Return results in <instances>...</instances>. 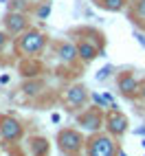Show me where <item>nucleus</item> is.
I'll use <instances>...</instances> for the list:
<instances>
[{
    "mask_svg": "<svg viewBox=\"0 0 145 156\" xmlns=\"http://www.w3.org/2000/svg\"><path fill=\"white\" fill-rule=\"evenodd\" d=\"M35 88H37V86H27V88H24V90H27V92H29V95H35V92H37V90H35Z\"/></svg>",
    "mask_w": 145,
    "mask_h": 156,
    "instance_id": "obj_19",
    "label": "nucleus"
},
{
    "mask_svg": "<svg viewBox=\"0 0 145 156\" xmlns=\"http://www.w3.org/2000/svg\"><path fill=\"white\" fill-rule=\"evenodd\" d=\"M134 37H136L139 42H141V44L145 46V35H143V33H139V31H136V33H134Z\"/></svg>",
    "mask_w": 145,
    "mask_h": 156,
    "instance_id": "obj_18",
    "label": "nucleus"
},
{
    "mask_svg": "<svg viewBox=\"0 0 145 156\" xmlns=\"http://www.w3.org/2000/svg\"><path fill=\"white\" fill-rule=\"evenodd\" d=\"M110 73H112V68H110V66H106V68H101V70L97 73V79H99V81H103V79H108V77H110Z\"/></svg>",
    "mask_w": 145,
    "mask_h": 156,
    "instance_id": "obj_15",
    "label": "nucleus"
},
{
    "mask_svg": "<svg viewBox=\"0 0 145 156\" xmlns=\"http://www.w3.org/2000/svg\"><path fill=\"white\" fill-rule=\"evenodd\" d=\"M44 42H46V37L40 33V31H27V33H22V37L18 40V48H20L22 55H35L44 48Z\"/></svg>",
    "mask_w": 145,
    "mask_h": 156,
    "instance_id": "obj_3",
    "label": "nucleus"
},
{
    "mask_svg": "<svg viewBox=\"0 0 145 156\" xmlns=\"http://www.w3.org/2000/svg\"><path fill=\"white\" fill-rule=\"evenodd\" d=\"M106 128H108V132L112 136H123V134L128 132V117L115 108L112 112H108V117H106Z\"/></svg>",
    "mask_w": 145,
    "mask_h": 156,
    "instance_id": "obj_6",
    "label": "nucleus"
},
{
    "mask_svg": "<svg viewBox=\"0 0 145 156\" xmlns=\"http://www.w3.org/2000/svg\"><path fill=\"white\" fill-rule=\"evenodd\" d=\"M77 123L81 126V130H86V132H99L101 126L106 123V117H103V112L101 110H86V112H81L79 117H77Z\"/></svg>",
    "mask_w": 145,
    "mask_h": 156,
    "instance_id": "obj_4",
    "label": "nucleus"
},
{
    "mask_svg": "<svg viewBox=\"0 0 145 156\" xmlns=\"http://www.w3.org/2000/svg\"><path fill=\"white\" fill-rule=\"evenodd\" d=\"M99 7L106 11H123L126 0H99Z\"/></svg>",
    "mask_w": 145,
    "mask_h": 156,
    "instance_id": "obj_13",
    "label": "nucleus"
},
{
    "mask_svg": "<svg viewBox=\"0 0 145 156\" xmlns=\"http://www.w3.org/2000/svg\"><path fill=\"white\" fill-rule=\"evenodd\" d=\"M86 101H88V90H86V86L77 84V86H72V88L66 90V103L70 106V110L84 108Z\"/></svg>",
    "mask_w": 145,
    "mask_h": 156,
    "instance_id": "obj_7",
    "label": "nucleus"
},
{
    "mask_svg": "<svg viewBox=\"0 0 145 156\" xmlns=\"http://www.w3.org/2000/svg\"><path fill=\"white\" fill-rule=\"evenodd\" d=\"M57 145L64 154L75 156L81 150V145H84V136H81V132L72 130V128H64L57 132Z\"/></svg>",
    "mask_w": 145,
    "mask_h": 156,
    "instance_id": "obj_2",
    "label": "nucleus"
},
{
    "mask_svg": "<svg viewBox=\"0 0 145 156\" xmlns=\"http://www.w3.org/2000/svg\"><path fill=\"white\" fill-rule=\"evenodd\" d=\"M77 53H79V57L84 59V62H92V59L99 55V51H97L95 44H90V42H79L77 44Z\"/></svg>",
    "mask_w": 145,
    "mask_h": 156,
    "instance_id": "obj_10",
    "label": "nucleus"
},
{
    "mask_svg": "<svg viewBox=\"0 0 145 156\" xmlns=\"http://www.w3.org/2000/svg\"><path fill=\"white\" fill-rule=\"evenodd\" d=\"M0 136L7 143H16L22 139V126L13 117H2L0 119Z\"/></svg>",
    "mask_w": 145,
    "mask_h": 156,
    "instance_id": "obj_5",
    "label": "nucleus"
},
{
    "mask_svg": "<svg viewBox=\"0 0 145 156\" xmlns=\"http://www.w3.org/2000/svg\"><path fill=\"white\" fill-rule=\"evenodd\" d=\"M141 86L139 81L134 79V75H130V73H126V75L119 77V90L123 92V95H132V92H136Z\"/></svg>",
    "mask_w": 145,
    "mask_h": 156,
    "instance_id": "obj_9",
    "label": "nucleus"
},
{
    "mask_svg": "<svg viewBox=\"0 0 145 156\" xmlns=\"http://www.w3.org/2000/svg\"><path fill=\"white\" fill-rule=\"evenodd\" d=\"M2 44H7V33H2V31H0V46Z\"/></svg>",
    "mask_w": 145,
    "mask_h": 156,
    "instance_id": "obj_20",
    "label": "nucleus"
},
{
    "mask_svg": "<svg viewBox=\"0 0 145 156\" xmlns=\"http://www.w3.org/2000/svg\"><path fill=\"white\" fill-rule=\"evenodd\" d=\"M27 16L22 11H9L7 18H5V27H7V33L11 35H20L22 31L27 29Z\"/></svg>",
    "mask_w": 145,
    "mask_h": 156,
    "instance_id": "obj_8",
    "label": "nucleus"
},
{
    "mask_svg": "<svg viewBox=\"0 0 145 156\" xmlns=\"http://www.w3.org/2000/svg\"><path fill=\"white\" fill-rule=\"evenodd\" d=\"M139 95H141V99H143V101H145V84H143V86H141V88H139Z\"/></svg>",
    "mask_w": 145,
    "mask_h": 156,
    "instance_id": "obj_21",
    "label": "nucleus"
},
{
    "mask_svg": "<svg viewBox=\"0 0 145 156\" xmlns=\"http://www.w3.org/2000/svg\"><path fill=\"white\" fill-rule=\"evenodd\" d=\"M136 16L141 20H145V0H139L136 2Z\"/></svg>",
    "mask_w": 145,
    "mask_h": 156,
    "instance_id": "obj_16",
    "label": "nucleus"
},
{
    "mask_svg": "<svg viewBox=\"0 0 145 156\" xmlns=\"http://www.w3.org/2000/svg\"><path fill=\"white\" fill-rule=\"evenodd\" d=\"M143 147H145V139H143Z\"/></svg>",
    "mask_w": 145,
    "mask_h": 156,
    "instance_id": "obj_23",
    "label": "nucleus"
},
{
    "mask_svg": "<svg viewBox=\"0 0 145 156\" xmlns=\"http://www.w3.org/2000/svg\"><path fill=\"white\" fill-rule=\"evenodd\" d=\"M119 156H128V154H126V152H121V150H119Z\"/></svg>",
    "mask_w": 145,
    "mask_h": 156,
    "instance_id": "obj_22",
    "label": "nucleus"
},
{
    "mask_svg": "<svg viewBox=\"0 0 145 156\" xmlns=\"http://www.w3.org/2000/svg\"><path fill=\"white\" fill-rule=\"evenodd\" d=\"M11 2H13L11 5V11H22V9H24V5H22L24 0H11Z\"/></svg>",
    "mask_w": 145,
    "mask_h": 156,
    "instance_id": "obj_17",
    "label": "nucleus"
},
{
    "mask_svg": "<svg viewBox=\"0 0 145 156\" xmlns=\"http://www.w3.org/2000/svg\"><path fill=\"white\" fill-rule=\"evenodd\" d=\"M117 147L112 141V134H101L95 132L88 139V156H115Z\"/></svg>",
    "mask_w": 145,
    "mask_h": 156,
    "instance_id": "obj_1",
    "label": "nucleus"
},
{
    "mask_svg": "<svg viewBox=\"0 0 145 156\" xmlns=\"http://www.w3.org/2000/svg\"><path fill=\"white\" fill-rule=\"evenodd\" d=\"M31 150H33V156H44V154H48V143H46V139H33V141H31Z\"/></svg>",
    "mask_w": 145,
    "mask_h": 156,
    "instance_id": "obj_12",
    "label": "nucleus"
},
{
    "mask_svg": "<svg viewBox=\"0 0 145 156\" xmlns=\"http://www.w3.org/2000/svg\"><path fill=\"white\" fill-rule=\"evenodd\" d=\"M48 16H51V5H42V7L37 9V18L40 20H46Z\"/></svg>",
    "mask_w": 145,
    "mask_h": 156,
    "instance_id": "obj_14",
    "label": "nucleus"
},
{
    "mask_svg": "<svg viewBox=\"0 0 145 156\" xmlns=\"http://www.w3.org/2000/svg\"><path fill=\"white\" fill-rule=\"evenodd\" d=\"M59 57L66 59V62H72L75 57H79L77 46H72V44H59Z\"/></svg>",
    "mask_w": 145,
    "mask_h": 156,
    "instance_id": "obj_11",
    "label": "nucleus"
}]
</instances>
